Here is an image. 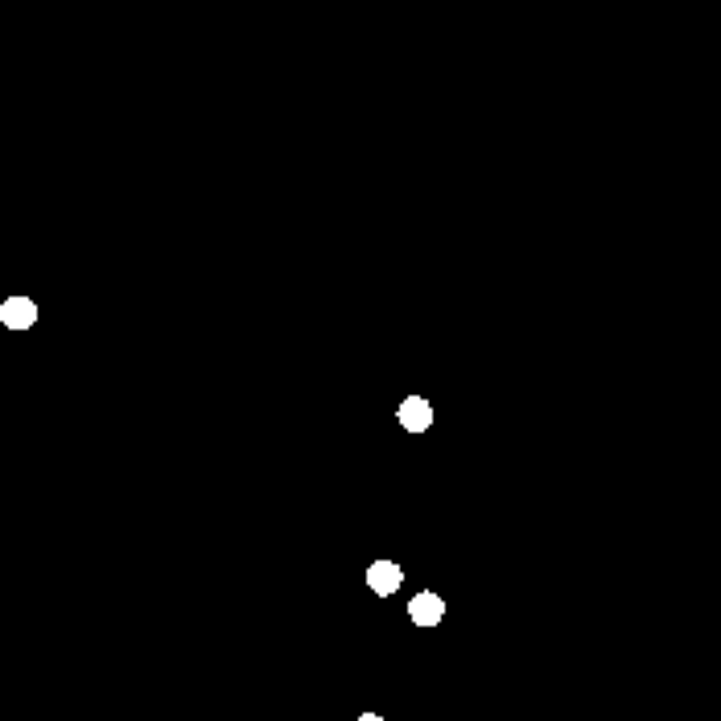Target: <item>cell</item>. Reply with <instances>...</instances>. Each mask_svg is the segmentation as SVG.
<instances>
[{"label": "cell", "instance_id": "5", "mask_svg": "<svg viewBox=\"0 0 721 721\" xmlns=\"http://www.w3.org/2000/svg\"><path fill=\"white\" fill-rule=\"evenodd\" d=\"M359 721H384V717H375V713H363V717H359Z\"/></svg>", "mask_w": 721, "mask_h": 721}, {"label": "cell", "instance_id": "3", "mask_svg": "<svg viewBox=\"0 0 721 721\" xmlns=\"http://www.w3.org/2000/svg\"><path fill=\"white\" fill-rule=\"evenodd\" d=\"M400 425H404L408 433L429 429V425H433V408H429L421 396H408V400L400 404Z\"/></svg>", "mask_w": 721, "mask_h": 721}, {"label": "cell", "instance_id": "1", "mask_svg": "<svg viewBox=\"0 0 721 721\" xmlns=\"http://www.w3.org/2000/svg\"><path fill=\"white\" fill-rule=\"evenodd\" d=\"M33 318H38V305H33L29 297H9L5 305H0V322H5L9 330H29Z\"/></svg>", "mask_w": 721, "mask_h": 721}, {"label": "cell", "instance_id": "2", "mask_svg": "<svg viewBox=\"0 0 721 721\" xmlns=\"http://www.w3.org/2000/svg\"><path fill=\"white\" fill-rule=\"evenodd\" d=\"M400 581H404V573H400V565H392V561H375V565L367 569V586H371L375 594H396Z\"/></svg>", "mask_w": 721, "mask_h": 721}, {"label": "cell", "instance_id": "4", "mask_svg": "<svg viewBox=\"0 0 721 721\" xmlns=\"http://www.w3.org/2000/svg\"><path fill=\"white\" fill-rule=\"evenodd\" d=\"M408 614H412V623H421V627H437L441 623V614H445V602L437 594H417L408 602Z\"/></svg>", "mask_w": 721, "mask_h": 721}]
</instances>
